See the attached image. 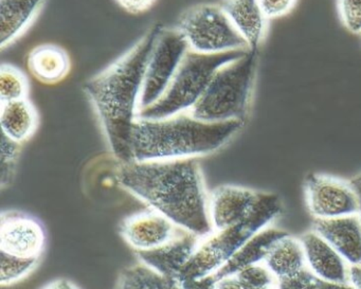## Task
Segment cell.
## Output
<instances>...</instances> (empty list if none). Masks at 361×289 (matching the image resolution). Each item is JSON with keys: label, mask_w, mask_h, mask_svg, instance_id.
I'll use <instances>...</instances> for the list:
<instances>
[{"label": "cell", "mask_w": 361, "mask_h": 289, "mask_svg": "<svg viewBox=\"0 0 361 289\" xmlns=\"http://www.w3.org/2000/svg\"><path fill=\"white\" fill-rule=\"evenodd\" d=\"M120 185L177 226L207 238L214 232L210 198L196 158L121 164Z\"/></svg>", "instance_id": "6da1fadb"}, {"label": "cell", "mask_w": 361, "mask_h": 289, "mask_svg": "<svg viewBox=\"0 0 361 289\" xmlns=\"http://www.w3.org/2000/svg\"><path fill=\"white\" fill-rule=\"evenodd\" d=\"M164 25L157 23L104 70L83 84L111 153L120 164L134 161L133 128L138 119L139 102L147 61Z\"/></svg>", "instance_id": "7a4b0ae2"}, {"label": "cell", "mask_w": 361, "mask_h": 289, "mask_svg": "<svg viewBox=\"0 0 361 289\" xmlns=\"http://www.w3.org/2000/svg\"><path fill=\"white\" fill-rule=\"evenodd\" d=\"M244 121L204 122L189 111L164 119H138L133 128L134 161L185 159L214 153L243 128Z\"/></svg>", "instance_id": "3957f363"}, {"label": "cell", "mask_w": 361, "mask_h": 289, "mask_svg": "<svg viewBox=\"0 0 361 289\" xmlns=\"http://www.w3.org/2000/svg\"><path fill=\"white\" fill-rule=\"evenodd\" d=\"M257 69V50L221 66L189 113L204 122L244 121Z\"/></svg>", "instance_id": "277c9868"}, {"label": "cell", "mask_w": 361, "mask_h": 289, "mask_svg": "<svg viewBox=\"0 0 361 289\" xmlns=\"http://www.w3.org/2000/svg\"><path fill=\"white\" fill-rule=\"evenodd\" d=\"M282 212V202L276 194L262 193L248 217L221 231H214L200 242L197 251L179 274L178 280L210 276L221 269L251 238Z\"/></svg>", "instance_id": "5b68a950"}, {"label": "cell", "mask_w": 361, "mask_h": 289, "mask_svg": "<svg viewBox=\"0 0 361 289\" xmlns=\"http://www.w3.org/2000/svg\"><path fill=\"white\" fill-rule=\"evenodd\" d=\"M247 51L248 50L204 54L190 49L164 96L152 106L141 109L138 118L159 120L191 111L202 98L214 73Z\"/></svg>", "instance_id": "8992f818"}, {"label": "cell", "mask_w": 361, "mask_h": 289, "mask_svg": "<svg viewBox=\"0 0 361 289\" xmlns=\"http://www.w3.org/2000/svg\"><path fill=\"white\" fill-rule=\"evenodd\" d=\"M176 28L190 49L200 54L249 50L246 41L219 5L202 4L189 8L181 13Z\"/></svg>", "instance_id": "52a82bcc"}, {"label": "cell", "mask_w": 361, "mask_h": 289, "mask_svg": "<svg viewBox=\"0 0 361 289\" xmlns=\"http://www.w3.org/2000/svg\"><path fill=\"white\" fill-rule=\"evenodd\" d=\"M189 50V44L178 29H162L147 61L139 111L164 96Z\"/></svg>", "instance_id": "ba28073f"}, {"label": "cell", "mask_w": 361, "mask_h": 289, "mask_svg": "<svg viewBox=\"0 0 361 289\" xmlns=\"http://www.w3.org/2000/svg\"><path fill=\"white\" fill-rule=\"evenodd\" d=\"M306 204L314 219L359 214L356 193L348 180L312 173L304 181Z\"/></svg>", "instance_id": "9c48e42d"}, {"label": "cell", "mask_w": 361, "mask_h": 289, "mask_svg": "<svg viewBox=\"0 0 361 289\" xmlns=\"http://www.w3.org/2000/svg\"><path fill=\"white\" fill-rule=\"evenodd\" d=\"M45 240V230L32 215L20 211L1 213L0 251L26 259H39Z\"/></svg>", "instance_id": "30bf717a"}, {"label": "cell", "mask_w": 361, "mask_h": 289, "mask_svg": "<svg viewBox=\"0 0 361 289\" xmlns=\"http://www.w3.org/2000/svg\"><path fill=\"white\" fill-rule=\"evenodd\" d=\"M180 226L152 208L126 217L120 225V234L136 251L158 248L172 240Z\"/></svg>", "instance_id": "8fae6325"}, {"label": "cell", "mask_w": 361, "mask_h": 289, "mask_svg": "<svg viewBox=\"0 0 361 289\" xmlns=\"http://www.w3.org/2000/svg\"><path fill=\"white\" fill-rule=\"evenodd\" d=\"M204 238L181 227L166 244L151 250L136 251L141 263L168 278H177Z\"/></svg>", "instance_id": "7c38bea8"}, {"label": "cell", "mask_w": 361, "mask_h": 289, "mask_svg": "<svg viewBox=\"0 0 361 289\" xmlns=\"http://www.w3.org/2000/svg\"><path fill=\"white\" fill-rule=\"evenodd\" d=\"M263 192L236 185H221L210 196V217L214 231L244 221L257 206Z\"/></svg>", "instance_id": "4fadbf2b"}, {"label": "cell", "mask_w": 361, "mask_h": 289, "mask_svg": "<svg viewBox=\"0 0 361 289\" xmlns=\"http://www.w3.org/2000/svg\"><path fill=\"white\" fill-rule=\"evenodd\" d=\"M312 230L324 238L348 265L361 264V219L359 214L314 219Z\"/></svg>", "instance_id": "5bb4252c"}, {"label": "cell", "mask_w": 361, "mask_h": 289, "mask_svg": "<svg viewBox=\"0 0 361 289\" xmlns=\"http://www.w3.org/2000/svg\"><path fill=\"white\" fill-rule=\"evenodd\" d=\"M299 238L303 245L307 267L317 278L331 282H350V265L324 238L314 230L305 232Z\"/></svg>", "instance_id": "9a60e30c"}, {"label": "cell", "mask_w": 361, "mask_h": 289, "mask_svg": "<svg viewBox=\"0 0 361 289\" xmlns=\"http://www.w3.org/2000/svg\"><path fill=\"white\" fill-rule=\"evenodd\" d=\"M219 5L246 41L249 50H257L265 37L268 20L259 0H221Z\"/></svg>", "instance_id": "2e32d148"}, {"label": "cell", "mask_w": 361, "mask_h": 289, "mask_svg": "<svg viewBox=\"0 0 361 289\" xmlns=\"http://www.w3.org/2000/svg\"><path fill=\"white\" fill-rule=\"evenodd\" d=\"M288 232L278 228L266 227L252 236L221 269L215 272L217 281L235 276L240 270L253 264L262 263L274 244Z\"/></svg>", "instance_id": "e0dca14e"}, {"label": "cell", "mask_w": 361, "mask_h": 289, "mask_svg": "<svg viewBox=\"0 0 361 289\" xmlns=\"http://www.w3.org/2000/svg\"><path fill=\"white\" fill-rule=\"evenodd\" d=\"M27 66L41 83L58 84L68 75L71 62L64 48L54 44H43L31 50Z\"/></svg>", "instance_id": "ac0fdd59"}, {"label": "cell", "mask_w": 361, "mask_h": 289, "mask_svg": "<svg viewBox=\"0 0 361 289\" xmlns=\"http://www.w3.org/2000/svg\"><path fill=\"white\" fill-rule=\"evenodd\" d=\"M47 0H0V45L5 49L32 23Z\"/></svg>", "instance_id": "d6986e66"}, {"label": "cell", "mask_w": 361, "mask_h": 289, "mask_svg": "<svg viewBox=\"0 0 361 289\" xmlns=\"http://www.w3.org/2000/svg\"><path fill=\"white\" fill-rule=\"evenodd\" d=\"M3 134L22 144L35 134L39 124L37 109L28 99L1 103Z\"/></svg>", "instance_id": "ffe728a7"}, {"label": "cell", "mask_w": 361, "mask_h": 289, "mask_svg": "<svg viewBox=\"0 0 361 289\" xmlns=\"http://www.w3.org/2000/svg\"><path fill=\"white\" fill-rule=\"evenodd\" d=\"M263 263L276 278L293 276L307 267L301 240L290 234L272 246Z\"/></svg>", "instance_id": "44dd1931"}, {"label": "cell", "mask_w": 361, "mask_h": 289, "mask_svg": "<svg viewBox=\"0 0 361 289\" xmlns=\"http://www.w3.org/2000/svg\"><path fill=\"white\" fill-rule=\"evenodd\" d=\"M116 289H181L177 278L158 273L145 264L126 268L120 274Z\"/></svg>", "instance_id": "7402d4cb"}, {"label": "cell", "mask_w": 361, "mask_h": 289, "mask_svg": "<svg viewBox=\"0 0 361 289\" xmlns=\"http://www.w3.org/2000/svg\"><path fill=\"white\" fill-rule=\"evenodd\" d=\"M29 83L26 75L18 67L3 64L0 68V99L1 103L26 99Z\"/></svg>", "instance_id": "603a6c76"}, {"label": "cell", "mask_w": 361, "mask_h": 289, "mask_svg": "<svg viewBox=\"0 0 361 289\" xmlns=\"http://www.w3.org/2000/svg\"><path fill=\"white\" fill-rule=\"evenodd\" d=\"M39 259H26L16 257L1 251L0 255V282L3 286H9L28 276Z\"/></svg>", "instance_id": "cb8c5ba5"}, {"label": "cell", "mask_w": 361, "mask_h": 289, "mask_svg": "<svg viewBox=\"0 0 361 289\" xmlns=\"http://www.w3.org/2000/svg\"><path fill=\"white\" fill-rule=\"evenodd\" d=\"M20 154V143L1 134V160H0V185L10 187L16 177V166Z\"/></svg>", "instance_id": "d4e9b609"}, {"label": "cell", "mask_w": 361, "mask_h": 289, "mask_svg": "<svg viewBox=\"0 0 361 289\" xmlns=\"http://www.w3.org/2000/svg\"><path fill=\"white\" fill-rule=\"evenodd\" d=\"M234 276L243 285L253 289H276L278 283V278L263 262L243 268Z\"/></svg>", "instance_id": "484cf974"}, {"label": "cell", "mask_w": 361, "mask_h": 289, "mask_svg": "<svg viewBox=\"0 0 361 289\" xmlns=\"http://www.w3.org/2000/svg\"><path fill=\"white\" fill-rule=\"evenodd\" d=\"M342 25L353 35L361 33V0H337Z\"/></svg>", "instance_id": "4316f807"}, {"label": "cell", "mask_w": 361, "mask_h": 289, "mask_svg": "<svg viewBox=\"0 0 361 289\" xmlns=\"http://www.w3.org/2000/svg\"><path fill=\"white\" fill-rule=\"evenodd\" d=\"M317 278L310 268H304L293 276L278 278L276 289H317Z\"/></svg>", "instance_id": "83f0119b"}, {"label": "cell", "mask_w": 361, "mask_h": 289, "mask_svg": "<svg viewBox=\"0 0 361 289\" xmlns=\"http://www.w3.org/2000/svg\"><path fill=\"white\" fill-rule=\"evenodd\" d=\"M297 0H259L266 18H276L291 11Z\"/></svg>", "instance_id": "f1b7e54d"}, {"label": "cell", "mask_w": 361, "mask_h": 289, "mask_svg": "<svg viewBox=\"0 0 361 289\" xmlns=\"http://www.w3.org/2000/svg\"><path fill=\"white\" fill-rule=\"evenodd\" d=\"M181 289H217V282L214 274L198 278H183L178 280Z\"/></svg>", "instance_id": "f546056e"}, {"label": "cell", "mask_w": 361, "mask_h": 289, "mask_svg": "<svg viewBox=\"0 0 361 289\" xmlns=\"http://www.w3.org/2000/svg\"><path fill=\"white\" fill-rule=\"evenodd\" d=\"M118 5L130 14H141L153 7L156 0H116Z\"/></svg>", "instance_id": "4dcf8cb0"}, {"label": "cell", "mask_w": 361, "mask_h": 289, "mask_svg": "<svg viewBox=\"0 0 361 289\" xmlns=\"http://www.w3.org/2000/svg\"><path fill=\"white\" fill-rule=\"evenodd\" d=\"M217 289H253L243 285L235 276H228L217 282Z\"/></svg>", "instance_id": "1f68e13d"}, {"label": "cell", "mask_w": 361, "mask_h": 289, "mask_svg": "<svg viewBox=\"0 0 361 289\" xmlns=\"http://www.w3.org/2000/svg\"><path fill=\"white\" fill-rule=\"evenodd\" d=\"M317 289H356L350 282L339 283L331 282V281L317 280Z\"/></svg>", "instance_id": "d6a6232c"}, {"label": "cell", "mask_w": 361, "mask_h": 289, "mask_svg": "<svg viewBox=\"0 0 361 289\" xmlns=\"http://www.w3.org/2000/svg\"><path fill=\"white\" fill-rule=\"evenodd\" d=\"M348 278L350 283L356 289H361V264L358 265H350L348 269Z\"/></svg>", "instance_id": "836d02e7"}, {"label": "cell", "mask_w": 361, "mask_h": 289, "mask_svg": "<svg viewBox=\"0 0 361 289\" xmlns=\"http://www.w3.org/2000/svg\"><path fill=\"white\" fill-rule=\"evenodd\" d=\"M42 289H79L71 281L66 278H59V280L52 281L49 284L46 285Z\"/></svg>", "instance_id": "e575fe53"}, {"label": "cell", "mask_w": 361, "mask_h": 289, "mask_svg": "<svg viewBox=\"0 0 361 289\" xmlns=\"http://www.w3.org/2000/svg\"><path fill=\"white\" fill-rule=\"evenodd\" d=\"M348 183L352 185L353 189H354L355 193H356L357 198H358L359 202V216L361 219V173L357 176H355L354 178L350 179Z\"/></svg>", "instance_id": "d590c367"}]
</instances>
